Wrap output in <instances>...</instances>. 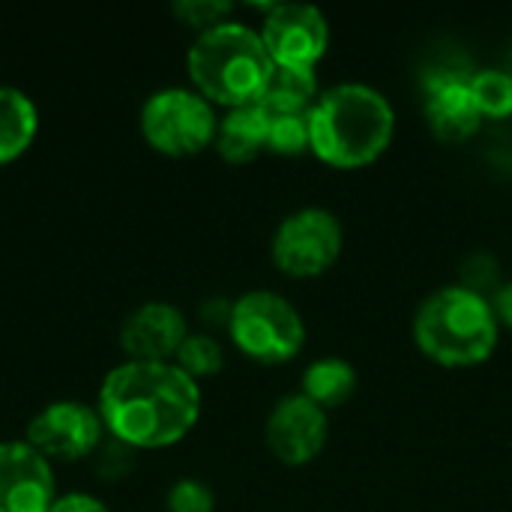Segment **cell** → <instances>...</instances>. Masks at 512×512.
I'll use <instances>...</instances> for the list:
<instances>
[{"instance_id": "6da1fadb", "label": "cell", "mask_w": 512, "mask_h": 512, "mask_svg": "<svg viewBox=\"0 0 512 512\" xmlns=\"http://www.w3.org/2000/svg\"><path fill=\"white\" fill-rule=\"evenodd\" d=\"M204 396L177 363L123 360L105 372L96 396L105 435L126 450H168L192 435Z\"/></svg>"}, {"instance_id": "7a4b0ae2", "label": "cell", "mask_w": 512, "mask_h": 512, "mask_svg": "<svg viewBox=\"0 0 512 512\" xmlns=\"http://www.w3.org/2000/svg\"><path fill=\"white\" fill-rule=\"evenodd\" d=\"M312 156L333 171L375 165L396 138V108L372 84L345 81L321 90L309 111Z\"/></svg>"}, {"instance_id": "3957f363", "label": "cell", "mask_w": 512, "mask_h": 512, "mask_svg": "<svg viewBox=\"0 0 512 512\" xmlns=\"http://www.w3.org/2000/svg\"><path fill=\"white\" fill-rule=\"evenodd\" d=\"M273 69L261 33L234 18L198 33L186 51L189 87L225 111L258 105Z\"/></svg>"}, {"instance_id": "277c9868", "label": "cell", "mask_w": 512, "mask_h": 512, "mask_svg": "<svg viewBox=\"0 0 512 512\" xmlns=\"http://www.w3.org/2000/svg\"><path fill=\"white\" fill-rule=\"evenodd\" d=\"M411 333L420 354L441 369L483 366L501 342V324L492 300L459 282L423 297L414 312Z\"/></svg>"}, {"instance_id": "5b68a950", "label": "cell", "mask_w": 512, "mask_h": 512, "mask_svg": "<svg viewBox=\"0 0 512 512\" xmlns=\"http://www.w3.org/2000/svg\"><path fill=\"white\" fill-rule=\"evenodd\" d=\"M231 345L258 366H285L306 348V321L300 309L276 291H246L231 303L225 327Z\"/></svg>"}, {"instance_id": "8992f818", "label": "cell", "mask_w": 512, "mask_h": 512, "mask_svg": "<svg viewBox=\"0 0 512 512\" xmlns=\"http://www.w3.org/2000/svg\"><path fill=\"white\" fill-rule=\"evenodd\" d=\"M138 129L144 144L159 156L189 159L213 147L219 114L192 87L171 84L153 90L144 99L138 111Z\"/></svg>"}, {"instance_id": "52a82bcc", "label": "cell", "mask_w": 512, "mask_h": 512, "mask_svg": "<svg viewBox=\"0 0 512 512\" xmlns=\"http://www.w3.org/2000/svg\"><path fill=\"white\" fill-rule=\"evenodd\" d=\"M345 249V228L327 207H300L288 213L270 240V258L288 279H318L336 267Z\"/></svg>"}, {"instance_id": "ba28073f", "label": "cell", "mask_w": 512, "mask_h": 512, "mask_svg": "<svg viewBox=\"0 0 512 512\" xmlns=\"http://www.w3.org/2000/svg\"><path fill=\"white\" fill-rule=\"evenodd\" d=\"M105 426L96 411V405L81 399H54L42 405L24 432V441L42 453L51 465L63 462H84L105 444Z\"/></svg>"}, {"instance_id": "9c48e42d", "label": "cell", "mask_w": 512, "mask_h": 512, "mask_svg": "<svg viewBox=\"0 0 512 512\" xmlns=\"http://www.w3.org/2000/svg\"><path fill=\"white\" fill-rule=\"evenodd\" d=\"M258 33L276 69L315 72L330 48V21L309 3H270Z\"/></svg>"}, {"instance_id": "30bf717a", "label": "cell", "mask_w": 512, "mask_h": 512, "mask_svg": "<svg viewBox=\"0 0 512 512\" xmlns=\"http://www.w3.org/2000/svg\"><path fill=\"white\" fill-rule=\"evenodd\" d=\"M264 441L270 456L288 468L312 465L330 441V414L309 402L303 393L282 396L264 423Z\"/></svg>"}, {"instance_id": "8fae6325", "label": "cell", "mask_w": 512, "mask_h": 512, "mask_svg": "<svg viewBox=\"0 0 512 512\" xmlns=\"http://www.w3.org/2000/svg\"><path fill=\"white\" fill-rule=\"evenodd\" d=\"M189 333L192 330L180 306L147 300L123 318L117 330V345L123 357L135 363H174Z\"/></svg>"}, {"instance_id": "7c38bea8", "label": "cell", "mask_w": 512, "mask_h": 512, "mask_svg": "<svg viewBox=\"0 0 512 512\" xmlns=\"http://www.w3.org/2000/svg\"><path fill=\"white\" fill-rule=\"evenodd\" d=\"M54 465L27 441H0V512H51Z\"/></svg>"}, {"instance_id": "4fadbf2b", "label": "cell", "mask_w": 512, "mask_h": 512, "mask_svg": "<svg viewBox=\"0 0 512 512\" xmlns=\"http://www.w3.org/2000/svg\"><path fill=\"white\" fill-rule=\"evenodd\" d=\"M426 126L441 144H465L480 126L483 114L471 93V75H438L426 93Z\"/></svg>"}, {"instance_id": "5bb4252c", "label": "cell", "mask_w": 512, "mask_h": 512, "mask_svg": "<svg viewBox=\"0 0 512 512\" xmlns=\"http://www.w3.org/2000/svg\"><path fill=\"white\" fill-rule=\"evenodd\" d=\"M267 135H270V114L261 105L234 108L219 117L213 150L228 165H249L267 150Z\"/></svg>"}, {"instance_id": "9a60e30c", "label": "cell", "mask_w": 512, "mask_h": 512, "mask_svg": "<svg viewBox=\"0 0 512 512\" xmlns=\"http://www.w3.org/2000/svg\"><path fill=\"white\" fill-rule=\"evenodd\" d=\"M39 105L30 93L0 84V168L18 162L39 135Z\"/></svg>"}, {"instance_id": "2e32d148", "label": "cell", "mask_w": 512, "mask_h": 512, "mask_svg": "<svg viewBox=\"0 0 512 512\" xmlns=\"http://www.w3.org/2000/svg\"><path fill=\"white\" fill-rule=\"evenodd\" d=\"M300 384H303L300 393L330 414L354 399L360 378H357V369L345 357H321L306 366Z\"/></svg>"}, {"instance_id": "e0dca14e", "label": "cell", "mask_w": 512, "mask_h": 512, "mask_svg": "<svg viewBox=\"0 0 512 512\" xmlns=\"http://www.w3.org/2000/svg\"><path fill=\"white\" fill-rule=\"evenodd\" d=\"M321 96L318 72L303 69H273L267 90L261 96V108L270 117H288V114H309Z\"/></svg>"}, {"instance_id": "ac0fdd59", "label": "cell", "mask_w": 512, "mask_h": 512, "mask_svg": "<svg viewBox=\"0 0 512 512\" xmlns=\"http://www.w3.org/2000/svg\"><path fill=\"white\" fill-rule=\"evenodd\" d=\"M174 363L192 381H204V378H213V375H219L225 369V348L210 333H189L186 342L180 345Z\"/></svg>"}, {"instance_id": "d6986e66", "label": "cell", "mask_w": 512, "mask_h": 512, "mask_svg": "<svg viewBox=\"0 0 512 512\" xmlns=\"http://www.w3.org/2000/svg\"><path fill=\"white\" fill-rule=\"evenodd\" d=\"M471 93L483 120L512 117V75L504 69H480L471 75Z\"/></svg>"}, {"instance_id": "ffe728a7", "label": "cell", "mask_w": 512, "mask_h": 512, "mask_svg": "<svg viewBox=\"0 0 512 512\" xmlns=\"http://www.w3.org/2000/svg\"><path fill=\"white\" fill-rule=\"evenodd\" d=\"M267 150H270V153H276V156H303V153H312L309 114L270 117Z\"/></svg>"}, {"instance_id": "44dd1931", "label": "cell", "mask_w": 512, "mask_h": 512, "mask_svg": "<svg viewBox=\"0 0 512 512\" xmlns=\"http://www.w3.org/2000/svg\"><path fill=\"white\" fill-rule=\"evenodd\" d=\"M231 12H234V3H228V0H177V3H171V15L183 27L195 30V36L216 24L231 21Z\"/></svg>"}, {"instance_id": "7402d4cb", "label": "cell", "mask_w": 512, "mask_h": 512, "mask_svg": "<svg viewBox=\"0 0 512 512\" xmlns=\"http://www.w3.org/2000/svg\"><path fill=\"white\" fill-rule=\"evenodd\" d=\"M165 512H216V495L204 480L183 477L165 492Z\"/></svg>"}, {"instance_id": "603a6c76", "label": "cell", "mask_w": 512, "mask_h": 512, "mask_svg": "<svg viewBox=\"0 0 512 512\" xmlns=\"http://www.w3.org/2000/svg\"><path fill=\"white\" fill-rule=\"evenodd\" d=\"M459 285H465V288H471V291H477V294H483V297L492 300V294L504 285L501 282V264H498V258L489 255V252L468 255L462 261V282Z\"/></svg>"}, {"instance_id": "cb8c5ba5", "label": "cell", "mask_w": 512, "mask_h": 512, "mask_svg": "<svg viewBox=\"0 0 512 512\" xmlns=\"http://www.w3.org/2000/svg\"><path fill=\"white\" fill-rule=\"evenodd\" d=\"M51 512H111V507L90 492H63L57 495Z\"/></svg>"}, {"instance_id": "d4e9b609", "label": "cell", "mask_w": 512, "mask_h": 512, "mask_svg": "<svg viewBox=\"0 0 512 512\" xmlns=\"http://www.w3.org/2000/svg\"><path fill=\"white\" fill-rule=\"evenodd\" d=\"M231 303L234 300H225V297H213V300H204L201 309H198V318L207 324V327H228V318H231Z\"/></svg>"}, {"instance_id": "484cf974", "label": "cell", "mask_w": 512, "mask_h": 512, "mask_svg": "<svg viewBox=\"0 0 512 512\" xmlns=\"http://www.w3.org/2000/svg\"><path fill=\"white\" fill-rule=\"evenodd\" d=\"M492 309H495V315H498L501 330H510L512 333V282H504V285L492 294Z\"/></svg>"}]
</instances>
